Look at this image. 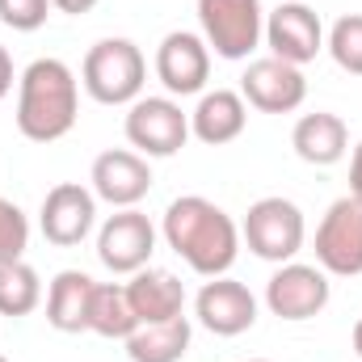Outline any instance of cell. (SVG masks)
<instances>
[{"label": "cell", "mask_w": 362, "mask_h": 362, "mask_svg": "<svg viewBox=\"0 0 362 362\" xmlns=\"http://www.w3.org/2000/svg\"><path fill=\"white\" fill-rule=\"evenodd\" d=\"M350 194L362 198V144L354 148V156H350Z\"/></svg>", "instance_id": "cell-28"}, {"label": "cell", "mask_w": 362, "mask_h": 362, "mask_svg": "<svg viewBox=\"0 0 362 362\" xmlns=\"http://www.w3.org/2000/svg\"><path fill=\"white\" fill-rule=\"evenodd\" d=\"M81 114V85L76 72L47 55L34 59L21 76H17V131L30 144H55L76 127Z\"/></svg>", "instance_id": "cell-2"}, {"label": "cell", "mask_w": 362, "mask_h": 362, "mask_svg": "<svg viewBox=\"0 0 362 362\" xmlns=\"http://www.w3.org/2000/svg\"><path fill=\"white\" fill-rule=\"evenodd\" d=\"M0 362H8V358H4V354H0Z\"/></svg>", "instance_id": "cell-31"}, {"label": "cell", "mask_w": 362, "mask_h": 362, "mask_svg": "<svg viewBox=\"0 0 362 362\" xmlns=\"http://www.w3.org/2000/svg\"><path fill=\"white\" fill-rule=\"evenodd\" d=\"M329 295H333L329 274L320 266H308V262H286L266 282V308L278 320H291V325L320 316L329 308Z\"/></svg>", "instance_id": "cell-9"}, {"label": "cell", "mask_w": 362, "mask_h": 362, "mask_svg": "<svg viewBox=\"0 0 362 362\" xmlns=\"http://www.w3.org/2000/svg\"><path fill=\"white\" fill-rule=\"evenodd\" d=\"M51 17V0H0V25L13 34H34Z\"/></svg>", "instance_id": "cell-25"}, {"label": "cell", "mask_w": 362, "mask_h": 362, "mask_svg": "<svg viewBox=\"0 0 362 362\" xmlns=\"http://www.w3.org/2000/svg\"><path fill=\"white\" fill-rule=\"evenodd\" d=\"M152 253H156V223L139 206H122L97 228V262L110 274L131 278L144 266H152Z\"/></svg>", "instance_id": "cell-8"}, {"label": "cell", "mask_w": 362, "mask_h": 362, "mask_svg": "<svg viewBox=\"0 0 362 362\" xmlns=\"http://www.w3.org/2000/svg\"><path fill=\"white\" fill-rule=\"evenodd\" d=\"M266 47L282 64H295V68L312 64L325 51V25L316 8L303 0H286L274 13H266Z\"/></svg>", "instance_id": "cell-12"}, {"label": "cell", "mask_w": 362, "mask_h": 362, "mask_svg": "<svg viewBox=\"0 0 362 362\" xmlns=\"http://www.w3.org/2000/svg\"><path fill=\"white\" fill-rule=\"evenodd\" d=\"M127 299H131L139 325H160V320L185 316V286H181V278L169 270H156V266H144L139 274H131Z\"/></svg>", "instance_id": "cell-17"}, {"label": "cell", "mask_w": 362, "mask_h": 362, "mask_svg": "<svg viewBox=\"0 0 362 362\" xmlns=\"http://www.w3.org/2000/svg\"><path fill=\"white\" fill-rule=\"evenodd\" d=\"M13 81H17V72H13V55L0 47V101L13 93Z\"/></svg>", "instance_id": "cell-27"}, {"label": "cell", "mask_w": 362, "mask_h": 362, "mask_svg": "<svg viewBox=\"0 0 362 362\" xmlns=\"http://www.w3.org/2000/svg\"><path fill=\"white\" fill-rule=\"evenodd\" d=\"M38 228L55 249H76L93 228H97V194L81 181H59L47 189Z\"/></svg>", "instance_id": "cell-10"}, {"label": "cell", "mask_w": 362, "mask_h": 362, "mask_svg": "<svg viewBox=\"0 0 362 362\" xmlns=\"http://www.w3.org/2000/svg\"><path fill=\"white\" fill-rule=\"evenodd\" d=\"M127 144L148 160L177 156L189 139V114L181 110L177 97H139L127 105Z\"/></svg>", "instance_id": "cell-6"}, {"label": "cell", "mask_w": 362, "mask_h": 362, "mask_svg": "<svg viewBox=\"0 0 362 362\" xmlns=\"http://www.w3.org/2000/svg\"><path fill=\"white\" fill-rule=\"evenodd\" d=\"M291 148L303 165H316V169H329L337 165L346 152H350V131L341 122V114H329V110H316V114H303L291 131Z\"/></svg>", "instance_id": "cell-18"}, {"label": "cell", "mask_w": 362, "mask_h": 362, "mask_svg": "<svg viewBox=\"0 0 362 362\" xmlns=\"http://www.w3.org/2000/svg\"><path fill=\"white\" fill-rule=\"evenodd\" d=\"M97 4H101V0H51V8H59V13H68V17H85Z\"/></svg>", "instance_id": "cell-26"}, {"label": "cell", "mask_w": 362, "mask_h": 362, "mask_svg": "<svg viewBox=\"0 0 362 362\" xmlns=\"http://www.w3.org/2000/svg\"><path fill=\"white\" fill-rule=\"evenodd\" d=\"M198 25L219 59L240 64L266 38V8L262 0H198Z\"/></svg>", "instance_id": "cell-5"}, {"label": "cell", "mask_w": 362, "mask_h": 362, "mask_svg": "<svg viewBox=\"0 0 362 362\" xmlns=\"http://www.w3.org/2000/svg\"><path fill=\"white\" fill-rule=\"evenodd\" d=\"M93 291L97 282L85 270H59L47 286V325L55 333H89Z\"/></svg>", "instance_id": "cell-19"}, {"label": "cell", "mask_w": 362, "mask_h": 362, "mask_svg": "<svg viewBox=\"0 0 362 362\" xmlns=\"http://www.w3.org/2000/svg\"><path fill=\"white\" fill-rule=\"evenodd\" d=\"M42 303V278L38 270L21 262H0V316H30Z\"/></svg>", "instance_id": "cell-22"}, {"label": "cell", "mask_w": 362, "mask_h": 362, "mask_svg": "<svg viewBox=\"0 0 362 362\" xmlns=\"http://www.w3.org/2000/svg\"><path fill=\"white\" fill-rule=\"evenodd\" d=\"M354 354H358V358H362V320H358V325H354Z\"/></svg>", "instance_id": "cell-29"}, {"label": "cell", "mask_w": 362, "mask_h": 362, "mask_svg": "<svg viewBox=\"0 0 362 362\" xmlns=\"http://www.w3.org/2000/svg\"><path fill=\"white\" fill-rule=\"evenodd\" d=\"M160 236L181 262L202 278L228 274L236 266V253H240L236 219L202 194H185V198L169 202V211L160 219Z\"/></svg>", "instance_id": "cell-1"}, {"label": "cell", "mask_w": 362, "mask_h": 362, "mask_svg": "<svg viewBox=\"0 0 362 362\" xmlns=\"http://www.w3.org/2000/svg\"><path fill=\"white\" fill-rule=\"evenodd\" d=\"M249 362H270V358H249Z\"/></svg>", "instance_id": "cell-30"}, {"label": "cell", "mask_w": 362, "mask_h": 362, "mask_svg": "<svg viewBox=\"0 0 362 362\" xmlns=\"http://www.w3.org/2000/svg\"><path fill=\"white\" fill-rule=\"evenodd\" d=\"M156 81L169 89V97H194L206 93L211 81V47L202 34L173 30L156 47Z\"/></svg>", "instance_id": "cell-14"}, {"label": "cell", "mask_w": 362, "mask_h": 362, "mask_svg": "<svg viewBox=\"0 0 362 362\" xmlns=\"http://www.w3.org/2000/svg\"><path fill=\"white\" fill-rule=\"evenodd\" d=\"M139 329V316L127 299V282H97L89 308V333L110 337V341H127Z\"/></svg>", "instance_id": "cell-21"}, {"label": "cell", "mask_w": 362, "mask_h": 362, "mask_svg": "<svg viewBox=\"0 0 362 362\" xmlns=\"http://www.w3.org/2000/svg\"><path fill=\"white\" fill-rule=\"evenodd\" d=\"M30 249V219L17 202L0 198V262H21Z\"/></svg>", "instance_id": "cell-24"}, {"label": "cell", "mask_w": 362, "mask_h": 362, "mask_svg": "<svg viewBox=\"0 0 362 362\" xmlns=\"http://www.w3.org/2000/svg\"><path fill=\"white\" fill-rule=\"evenodd\" d=\"M240 97H245V105H253L262 114H295L308 101V76H303V68L282 64L274 55L249 59V68L240 76Z\"/></svg>", "instance_id": "cell-13"}, {"label": "cell", "mask_w": 362, "mask_h": 362, "mask_svg": "<svg viewBox=\"0 0 362 362\" xmlns=\"http://www.w3.org/2000/svg\"><path fill=\"white\" fill-rule=\"evenodd\" d=\"M240 240L249 245L253 257L274 262V266H286V262L299 257V249H303V240H308L303 211H299L291 198H282V194L257 198V202L245 211Z\"/></svg>", "instance_id": "cell-4"}, {"label": "cell", "mask_w": 362, "mask_h": 362, "mask_svg": "<svg viewBox=\"0 0 362 362\" xmlns=\"http://www.w3.org/2000/svg\"><path fill=\"white\" fill-rule=\"evenodd\" d=\"M194 316L215 337H240L257 325V299L245 282L219 274V278H206L202 291L194 295Z\"/></svg>", "instance_id": "cell-11"}, {"label": "cell", "mask_w": 362, "mask_h": 362, "mask_svg": "<svg viewBox=\"0 0 362 362\" xmlns=\"http://www.w3.org/2000/svg\"><path fill=\"white\" fill-rule=\"evenodd\" d=\"M316 266L329 278L362 274V198H337L316 223Z\"/></svg>", "instance_id": "cell-7"}, {"label": "cell", "mask_w": 362, "mask_h": 362, "mask_svg": "<svg viewBox=\"0 0 362 362\" xmlns=\"http://www.w3.org/2000/svg\"><path fill=\"white\" fill-rule=\"evenodd\" d=\"M325 51L333 55V64L350 76H362V13H346L329 25L325 34Z\"/></svg>", "instance_id": "cell-23"}, {"label": "cell", "mask_w": 362, "mask_h": 362, "mask_svg": "<svg viewBox=\"0 0 362 362\" xmlns=\"http://www.w3.org/2000/svg\"><path fill=\"white\" fill-rule=\"evenodd\" d=\"M189 341H194L189 316H173L160 325H139L122 346L131 362H181L189 354Z\"/></svg>", "instance_id": "cell-20"}, {"label": "cell", "mask_w": 362, "mask_h": 362, "mask_svg": "<svg viewBox=\"0 0 362 362\" xmlns=\"http://www.w3.org/2000/svg\"><path fill=\"white\" fill-rule=\"evenodd\" d=\"M89 189L97 194V202H110L114 211L139 206L152 189V165L135 148H110L93 160Z\"/></svg>", "instance_id": "cell-15"}, {"label": "cell", "mask_w": 362, "mask_h": 362, "mask_svg": "<svg viewBox=\"0 0 362 362\" xmlns=\"http://www.w3.org/2000/svg\"><path fill=\"white\" fill-rule=\"evenodd\" d=\"M249 127V105L236 89H211L198 97L194 114H189V135L206 148H223L232 139H240Z\"/></svg>", "instance_id": "cell-16"}, {"label": "cell", "mask_w": 362, "mask_h": 362, "mask_svg": "<svg viewBox=\"0 0 362 362\" xmlns=\"http://www.w3.org/2000/svg\"><path fill=\"white\" fill-rule=\"evenodd\" d=\"M148 59L131 38H101L93 42L81 64V85L97 105H131L144 97Z\"/></svg>", "instance_id": "cell-3"}]
</instances>
